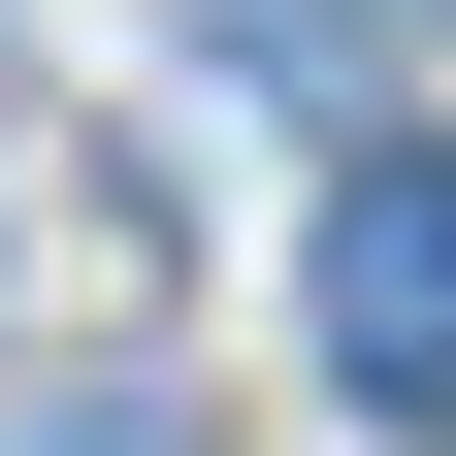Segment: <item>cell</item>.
Returning <instances> with one entry per match:
<instances>
[{"instance_id":"cell-1","label":"cell","mask_w":456,"mask_h":456,"mask_svg":"<svg viewBox=\"0 0 456 456\" xmlns=\"http://www.w3.org/2000/svg\"><path fill=\"white\" fill-rule=\"evenodd\" d=\"M294 359L391 391V424H456V163H326V228H294Z\"/></svg>"}]
</instances>
